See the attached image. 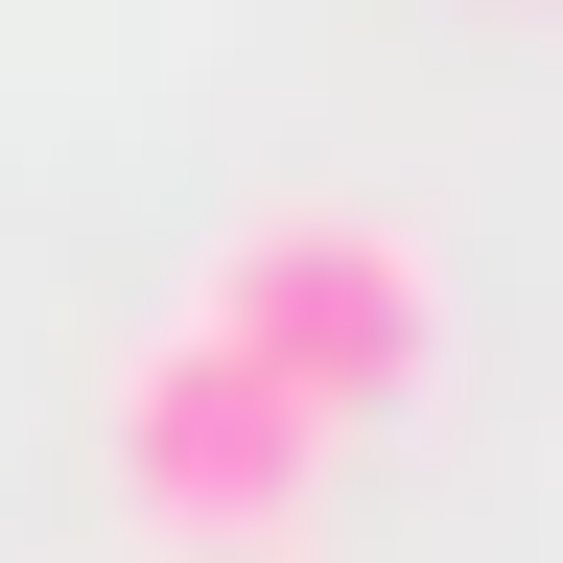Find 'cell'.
<instances>
[{
    "mask_svg": "<svg viewBox=\"0 0 563 563\" xmlns=\"http://www.w3.org/2000/svg\"><path fill=\"white\" fill-rule=\"evenodd\" d=\"M211 352H258L306 422H376V399H422L446 376V258L399 235V211H258L235 258H211V306H188Z\"/></svg>",
    "mask_w": 563,
    "mask_h": 563,
    "instance_id": "1",
    "label": "cell"
},
{
    "mask_svg": "<svg viewBox=\"0 0 563 563\" xmlns=\"http://www.w3.org/2000/svg\"><path fill=\"white\" fill-rule=\"evenodd\" d=\"M118 493L165 540H211V563H258V540H306V493H329V422L258 376V352H211V329H165L118 376Z\"/></svg>",
    "mask_w": 563,
    "mask_h": 563,
    "instance_id": "2",
    "label": "cell"
}]
</instances>
